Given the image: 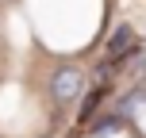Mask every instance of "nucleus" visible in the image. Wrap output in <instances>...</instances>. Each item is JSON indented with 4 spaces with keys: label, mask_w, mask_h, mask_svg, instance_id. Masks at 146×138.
Returning <instances> with one entry per match:
<instances>
[{
    "label": "nucleus",
    "mask_w": 146,
    "mask_h": 138,
    "mask_svg": "<svg viewBox=\"0 0 146 138\" xmlns=\"http://www.w3.org/2000/svg\"><path fill=\"white\" fill-rule=\"evenodd\" d=\"M81 88H85V73H81V69L66 65V69L54 73V96H58V100H77Z\"/></svg>",
    "instance_id": "obj_1"
},
{
    "label": "nucleus",
    "mask_w": 146,
    "mask_h": 138,
    "mask_svg": "<svg viewBox=\"0 0 146 138\" xmlns=\"http://www.w3.org/2000/svg\"><path fill=\"white\" fill-rule=\"evenodd\" d=\"M127 54H135V31L123 23V27H115V35H111V42H108V58L119 61V58H127Z\"/></svg>",
    "instance_id": "obj_2"
}]
</instances>
